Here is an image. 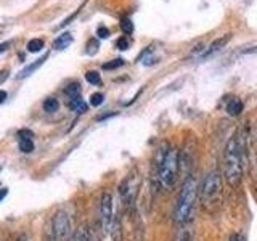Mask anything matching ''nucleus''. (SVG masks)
Masks as SVG:
<instances>
[{"mask_svg":"<svg viewBox=\"0 0 257 241\" xmlns=\"http://www.w3.org/2000/svg\"><path fill=\"white\" fill-rule=\"evenodd\" d=\"M71 42H72V36L69 34V32H64V34H61L60 37L55 39L53 48L55 50H63V48H66Z\"/></svg>","mask_w":257,"mask_h":241,"instance_id":"obj_11","label":"nucleus"},{"mask_svg":"<svg viewBox=\"0 0 257 241\" xmlns=\"http://www.w3.org/2000/svg\"><path fill=\"white\" fill-rule=\"evenodd\" d=\"M201 198H203V203L209 204L214 203L215 199H219L220 193H222V174L219 171H211L203 182L199 188Z\"/></svg>","mask_w":257,"mask_h":241,"instance_id":"obj_4","label":"nucleus"},{"mask_svg":"<svg viewBox=\"0 0 257 241\" xmlns=\"http://www.w3.org/2000/svg\"><path fill=\"white\" fill-rule=\"evenodd\" d=\"M64 93H66L69 98H77L80 95V84L79 82H72L66 88H64Z\"/></svg>","mask_w":257,"mask_h":241,"instance_id":"obj_15","label":"nucleus"},{"mask_svg":"<svg viewBox=\"0 0 257 241\" xmlns=\"http://www.w3.org/2000/svg\"><path fill=\"white\" fill-rule=\"evenodd\" d=\"M198 193H199L198 179L193 175L187 177V180H185L182 191L179 195V199H177V206H175V222L179 225H185L193 219Z\"/></svg>","mask_w":257,"mask_h":241,"instance_id":"obj_2","label":"nucleus"},{"mask_svg":"<svg viewBox=\"0 0 257 241\" xmlns=\"http://www.w3.org/2000/svg\"><path fill=\"white\" fill-rule=\"evenodd\" d=\"M69 108L72 111H76V112H85L87 111V103L80 98V96H77V98H71L69 100Z\"/></svg>","mask_w":257,"mask_h":241,"instance_id":"obj_14","label":"nucleus"},{"mask_svg":"<svg viewBox=\"0 0 257 241\" xmlns=\"http://www.w3.org/2000/svg\"><path fill=\"white\" fill-rule=\"evenodd\" d=\"M47 58H48V55H44L42 58L36 60V61L32 63V64H29V66H26V68H24V69H21V71H20V74L16 76V77H18V79H24V77L31 76L32 72H34V71H36L37 68H40V66H42V64H44V61H45Z\"/></svg>","mask_w":257,"mask_h":241,"instance_id":"obj_8","label":"nucleus"},{"mask_svg":"<svg viewBox=\"0 0 257 241\" xmlns=\"http://www.w3.org/2000/svg\"><path fill=\"white\" fill-rule=\"evenodd\" d=\"M96 36H98L100 39H108L109 37V29L104 28V26H100L98 29H96Z\"/></svg>","mask_w":257,"mask_h":241,"instance_id":"obj_24","label":"nucleus"},{"mask_svg":"<svg viewBox=\"0 0 257 241\" xmlns=\"http://www.w3.org/2000/svg\"><path fill=\"white\" fill-rule=\"evenodd\" d=\"M120 29H122L125 34H132V32H134V23L128 18H124L122 21H120Z\"/></svg>","mask_w":257,"mask_h":241,"instance_id":"obj_21","label":"nucleus"},{"mask_svg":"<svg viewBox=\"0 0 257 241\" xmlns=\"http://www.w3.org/2000/svg\"><path fill=\"white\" fill-rule=\"evenodd\" d=\"M100 219L103 230L109 233L112 222H114V211H112V195L109 191H104L100 203Z\"/></svg>","mask_w":257,"mask_h":241,"instance_id":"obj_7","label":"nucleus"},{"mask_svg":"<svg viewBox=\"0 0 257 241\" xmlns=\"http://www.w3.org/2000/svg\"><path fill=\"white\" fill-rule=\"evenodd\" d=\"M7 193H8V190H7V188H2V190H0V201H2V199L7 196Z\"/></svg>","mask_w":257,"mask_h":241,"instance_id":"obj_33","label":"nucleus"},{"mask_svg":"<svg viewBox=\"0 0 257 241\" xmlns=\"http://www.w3.org/2000/svg\"><path fill=\"white\" fill-rule=\"evenodd\" d=\"M174 241H190V235L187 230H182L179 235L174 238Z\"/></svg>","mask_w":257,"mask_h":241,"instance_id":"obj_26","label":"nucleus"},{"mask_svg":"<svg viewBox=\"0 0 257 241\" xmlns=\"http://www.w3.org/2000/svg\"><path fill=\"white\" fill-rule=\"evenodd\" d=\"M85 79H87V82L92 84V85H100L101 84V77H100V74L96 71H88L85 74Z\"/></svg>","mask_w":257,"mask_h":241,"instance_id":"obj_19","label":"nucleus"},{"mask_svg":"<svg viewBox=\"0 0 257 241\" xmlns=\"http://www.w3.org/2000/svg\"><path fill=\"white\" fill-rule=\"evenodd\" d=\"M71 241H90V230H88V227L85 223H82L80 227L76 228Z\"/></svg>","mask_w":257,"mask_h":241,"instance_id":"obj_9","label":"nucleus"},{"mask_svg":"<svg viewBox=\"0 0 257 241\" xmlns=\"http://www.w3.org/2000/svg\"><path fill=\"white\" fill-rule=\"evenodd\" d=\"M139 187H140V175L137 172V169H134L122 180V183L119 185V195L125 206L128 207L135 206V198L137 193H139Z\"/></svg>","mask_w":257,"mask_h":241,"instance_id":"obj_5","label":"nucleus"},{"mask_svg":"<svg viewBox=\"0 0 257 241\" xmlns=\"http://www.w3.org/2000/svg\"><path fill=\"white\" fill-rule=\"evenodd\" d=\"M180 172V153L175 147H169L166 155L156 169L158 182L164 190H171Z\"/></svg>","mask_w":257,"mask_h":241,"instance_id":"obj_3","label":"nucleus"},{"mask_svg":"<svg viewBox=\"0 0 257 241\" xmlns=\"http://www.w3.org/2000/svg\"><path fill=\"white\" fill-rule=\"evenodd\" d=\"M244 145L239 135H233L225 147V180L231 188H238L243 180Z\"/></svg>","mask_w":257,"mask_h":241,"instance_id":"obj_1","label":"nucleus"},{"mask_svg":"<svg viewBox=\"0 0 257 241\" xmlns=\"http://www.w3.org/2000/svg\"><path fill=\"white\" fill-rule=\"evenodd\" d=\"M96 50H98V42H96V40H90V42H88L87 53H88V55H95Z\"/></svg>","mask_w":257,"mask_h":241,"instance_id":"obj_25","label":"nucleus"},{"mask_svg":"<svg viewBox=\"0 0 257 241\" xmlns=\"http://www.w3.org/2000/svg\"><path fill=\"white\" fill-rule=\"evenodd\" d=\"M5 100H7V92L5 90H0V104H2Z\"/></svg>","mask_w":257,"mask_h":241,"instance_id":"obj_31","label":"nucleus"},{"mask_svg":"<svg viewBox=\"0 0 257 241\" xmlns=\"http://www.w3.org/2000/svg\"><path fill=\"white\" fill-rule=\"evenodd\" d=\"M243 108H244L243 101H241L239 98H233L227 104V112H228L230 116H239L241 112H243Z\"/></svg>","mask_w":257,"mask_h":241,"instance_id":"obj_10","label":"nucleus"},{"mask_svg":"<svg viewBox=\"0 0 257 241\" xmlns=\"http://www.w3.org/2000/svg\"><path fill=\"white\" fill-rule=\"evenodd\" d=\"M109 233H111L112 241H122V227H120V220L119 219H114Z\"/></svg>","mask_w":257,"mask_h":241,"instance_id":"obj_13","label":"nucleus"},{"mask_svg":"<svg viewBox=\"0 0 257 241\" xmlns=\"http://www.w3.org/2000/svg\"><path fill=\"white\" fill-rule=\"evenodd\" d=\"M116 47L119 48V50H127V48H128V39L127 37H119L116 40Z\"/></svg>","mask_w":257,"mask_h":241,"instance_id":"obj_23","label":"nucleus"},{"mask_svg":"<svg viewBox=\"0 0 257 241\" xmlns=\"http://www.w3.org/2000/svg\"><path fill=\"white\" fill-rule=\"evenodd\" d=\"M7 79H8V69H2L0 71V84H4Z\"/></svg>","mask_w":257,"mask_h":241,"instance_id":"obj_28","label":"nucleus"},{"mask_svg":"<svg viewBox=\"0 0 257 241\" xmlns=\"http://www.w3.org/2000/svg\"><path fill=\"white\" fill-rule=\"evenodd\" d=\"M0 172H2V167H0Z\"/></svg>","mask_w":257,"mask_h":241,"instance_id":"obj_35","label":"nucleus"},{"mask_svg":"<svg viewBox=\"0 0 257 241\" xmlns=\"http://www.w3.org/2000/svg\"><path fill=\"white\" fill-rule=\"evenodd\" d=\"M103 100H104V96H103V93H93L92 96H90V104L92 106H100V104L103 103Z\"/></svg>","mask_w":257,"mask_h":241,"instance_id":"obj_22","label":"nucleus"},{"mask_svg":"<svg viewBox=\"0 0 257 241\" xmlns=\"http://www.w3.org/2000/svg\"><path fill=\"white\" fill-rule=\"evenodd\" d=\"M228 241H244V236H243V233L235 231V233H231V235H230Z\"/></svg>","mask_w":257,"mask_h":241,"instance_id":"obj_27","label":"nucleus"},{"mask_svg":"<svg viewBox=\"0 0 257 241\" xmlns=\"http://www.w3.org/2000/svg\"><path fill=\"white\" fill-rule=\"evenodd\" d=\"M45 241H58V239H56V238H55V235H53V231H52V233H48V235L45 236Z\"/></svg>","mask_w":257,"mask_h":241,"instance_id":"obj_32","label":"nucleus"},{"mask_svg":"<svg viewBox=\"0 0 257 241\" xmlns=\"http://www.w3.org/2000/svg\"><path fill=\"white\" fill-rule=\"evenodd\" d=\"M12 45V42H4V44H0V55H2L4 52L8 50V47Z\"/></svg>","mask_w":257,"mask_h":241,"instance_id":"obj_30","label":"nucleus"},{"mask_svg":"<svg viewBox=\"0 0 257 241\" xmlns=\"http://www.w3.org/2000/svg\"><path fill=\"white\" fill-rule=\"evenodd\" d=\"M18 135H20V139H32V134L29 131H21Z\"/></svg>","mask_w":257,"mask_h":241,"instance_id":"obj_29","label":"nucleus"},{"mask_svg":"<svg viewBox=\"0 0 257 241\" xmlns=\"http://www.w3.org/2000/svg\"><path fill=\"white\" fill-rule=\"evenodd\" d=\"M58 108H60V103L56 98H47L44 101V109L47 112H55V111H58Z\"/></svg>","mask_w":257,"mask_h":241,"instance_id":"obj_18","label":"nucleus"},{"mask_svg":"<svg viewBox=\"0 0 257 241\" xmlns=\"http://www.w3.org/2000/svg\"><path fill=\"white\" fill-rule=\"evenodd\" d=\"M228 40H230V34H227V36H225L223 39H217L215 42H214V44H212L211 47H209V50H207V52H206V53L203 55V58H207L209 55L215 53L217 50H219L220 47H223V45H225V42H228Z\"/></svg>","mask_w":257,"mask_h":241,"instance_id":"obj_12","label":"nucleus"},{"mask_svg":"<svg viewBox=\"0 0 257 241\" xmlns=\"http://www.w3.org/2000/svg\"><path fill=\"white\" fill-rule=\"evenodd\" d=\"M20 151L26 153V155L34 151V142H32V139H20Z\"/></svg>","mask_w":257,"mask_h":241,"instance_id":"obj_16","label":"nucleus"},{"mask_svg":"<svg viewBox=\"0 0 257 241\" xmlns=\"http://www.w3.org/2000/svg\"><path fill=\"white\" fill-rule=\"evenodd\" d=\"M124 64V60L122 58H116V60H111L108 63H104L103 64V69H106V71H111V69H117L120 68Z\"/></svg>","mask_w":257,"mask_h":241,"instance_id":"obj_20","label":"nucleus"},{"mask_svg":"<svg viewBox=\"0 0 257 241\" xmlns=\"http://www.w3.org/2000/svg\"><path fill=\"white\" fill-rule=\"evenodd\" d=\"M18 241H31V239H29V236H28V235H20Z\"/></svg>","mask_w":257,"mask_h":241,"instance_id":"obj_34","label":"nucleus"},{"mask_svg":"<svg viewBox=\"0 0 257 241\" xmlns=\"http://www.w3.org/2000/svg\"><path fill=\"white\" fill-rule=\"evenodd\" d=\"M52 231L58 241H71L74 233H72V222H71V217L68 215V212L58 211L55 214L53 220H52Z\"/></svg>","mask_w":257,"mask_h":241,"instance_id":"obj_6","label":"nucleus"},{"mask_svg":"<svg viewBox=\"0 0 257 241\" xmlns=\"http://www.w3.org/2000/svg\"><path fill=\"white\" fill-rule=\"evenodd\" d=\"M44 48V40H40V39H32L28 42V50L31 53H37L40 52Z\"/></svg>","mask_w":257,"mask_h":241,"instance_id":"obj_17","label":"nucleus"}]
</instances>
